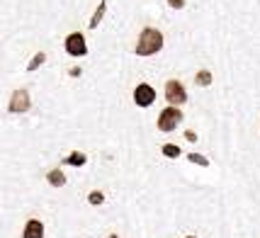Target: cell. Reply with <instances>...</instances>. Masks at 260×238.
I'll return each instance as SVG.
<instances>
[{
  "mask_svg": "<svg viewBox=\"0 0 260 238\" xmlns=\"http://www.w3.org/2000/svg\"><path fill=\"white\" fill-rule=\"evenodd\" d=\"M134 100H136V105H139V107H148L151 102L156 100V92H153V88H151V85L141 83V85H136Z\"/></svg>",
  "mask_w": 260,
  "mask_h": 238,
  "instance_id": "5",
  "label": "cell"
},
{
  "mask_svg": "<svg viewBox=\"0 0 260 238\" xmlns=\"http://www.w3.org/2000/svg\"><path fill=\"white\" fill-rule=\"evenodd\" d=\"M42 61H44V54H37V56H34V61L29 63V71H32V68H37L39 63H42Z\"/></svg>",
  "mask_w": 260,
  "mask_h": 238,
  "instance_id": "12",
  "label": "cell"
},
{
  "mask_svg": "<svg viewBox=\"0 0 260 238\" xmlns=\"http://www.w3.org/2000/svg\"><path fill=\"white\" fill-rule=\"evenodd\" d=\"M163 49V34L158 29H144L141 37H139V42H136V54L139 56H153L156 51Z\"/></svg>",
  "mask_w": 260,
  "mask_h": 238,
  "instance_id": "1",
  "label": "cell"
},
{
  "mask_svg": "<svg viewBox=\"0 0 260 238\" xmlns=\"http://www.w3.org/2000/svg\"><path fill=\"white\" fill-rule=\"evenodd\" d=\"M24 238H44V226H42V221L32 219V221L24 226Z\"/></svg>",
  "mask_w": 260,
  "mask_h": 238,
  "instance_id": "7",
  "label": "cell"
},
{
  "mask_svg": "<svg viewBox=\"0 0 260 238\" xmlns=\"http://www.w3.org/2000/svg\"><path fill=\"white\" fill-rule=\"evenodd\" d=\"M180 122H182V112L178 110V107H173V105H170L168 110H163V112H160L158 129H160V131H173V129L180 124Z\"/></svg>",
  "mask_w": 260,
  "mask_h": 238,
  "instance_id": "2",
  "label": "cell"
},
{
  "mask_svg": "<svg viewBox=\"0 0 260 238\" xmlns=\"http://www.w3.org/2000/svg\"><path fill=\"white\" fill-rule=\"evenodd\" d=\"M110 238H117V236H110Z\"/></svg>",
  "mask_w": 260,
  "mask_h": 238,
  "instance_id": "15",
  "label": "cell"
},
{
  "mask_svg": "<svg viewBox=\"0 0 260 238\" xmlns=\"http://www.w3.org/2000/svg\"><path fill=\"white\" fill-rule=\"evenodd\" d=\"M170 5H173V8H182V5H185V3H182V0H168Z\"/></svg>",
  "mask_w": 260,
  "mask_h": 238,
  "instance_id": "14",
  "label": "cell"
},
{
  "mask_svg": "<svg viewBox=\"0 0 260 238\" xmlns=\"http://www.w3.org/2000/svg\"><path fill=\"white\" fill-rule=\"evenodd\" d=\"M209 78H212L209 71H202V73L197 76V83H200V85H209Z\"/></svg>",
  "mask_w": 260,
  "mask_h": 238,
  "instance_id": "11",
  "label": "cell"
},
{
  "mask_svg": "<svg viewBox=\"0 0 260 238\" xmlns=\"http://www.w3.org/2000/svg\"><path fill=\"white\" fill-rule=\"evenodd\" d=\"M163 153H166V156H170V158H175V156H180V148L178 146H163Z\"/></svg>",
  "mask_w": 260,
  "mask_h": 238,
  "instance_id": "10",
  "label": "cell"
},
{
  "mask_svg": "<svg viewBox=\"0 0 260 238\" xmlns=\"http://www.w3.org/2000/svg\"><path fill=\"white\" fill-rule=\"evenodd\" d=\"M66 160L71 165H83V163H85V156H83V153H71Z\"/></svg>",
  "mask_w": 260,
  "mask_h": 238,
  "instance_id": "9",
  "label": "cell"
},
{
  "mask_svg": "<svg viewBox=\"0 0 260 238\" xmlns=\"http://www.w3.org/2000/svg\"><path fill=\"white\" fill-rule=\"evenodd\" d=\"M29 107V95L24 90H17L15 95H12V102H10V110L12 112H24Z\"/></svg>",
  "mask_w": 260,
  "mask_h": 238,
  "instance_id": "6",
  "label": "cell"
},
{
  "mask_svg": "<svg viewBox=\"0 0 260 238\" xmlns=\"http://www.w3.org/2000/svg\"><path fill=\"white\" fill-rule=\"evenodd\" d=\"M66 51L71 56H85V51H88V46H85V39H83V34H68L66 39Z\"/></svg>",
  "mask_w": 260,
  "mask_h": 238,
  "instance_id": "4",
  "label": "cell"
},
{
  "mask_svg": "<svg viewBox=\"0 0 260 238\" xmlns=\"http://www.w3.org/2000/svg\"><path fill=\"white\" fill-rule=\"evenodd\" d=\"M166 100H168L173 107H178V105H182V102L187 100V92H185L180 80H168V83H166Z\"/></svg>",
  "mask_w": 260,
  "mask_h": 238,
  "instance_id": "3",
  "label": "cell"
},
{
  "mask_svg": "<svg viewBox=\"0 0 260 238\" xmlns=\"http://www.w3.org/2000/svg\"><path fill=\"white\" fill-rule=\"evenodd\" d=\"M90 202H92V204H100V202H102V194H100V192H92V194H90Z\"/></svg>",
  "mask_w": 260,
  "mask_h": 238,
  "instance_id": "13",
  "label": "cell"
},
{
  "mask_svg": "<svg viewBox=\"0 0 260 238\" xmlns=\"http://www.w3.org/2000/svg\"><path fill=\"white\" fill-rule=\"evenodd\" d=\"M187 238H194V236H187Z\"/></svg>",
  "mask_w": 260,
  "mask_h": 238,
  "instance_id": "16",
  "label": "cell"
},
{
  "mask_svg": "<svg viewBox=\"0 0 260 238\" xmlns=\"http://www.w3.org/2000/svg\"><path fill=\"white\" fill-rule=\"evenodd\" d=\"M49 182H51V185H63V175H61V173H58V170H51V173H49Z\"/></svg>",
  "mask_w": 260,
  "mask_h": 238,
  "instance_id": "8",
  "label": "cell"
}]
</instances>
